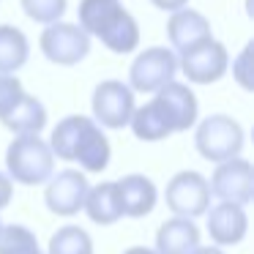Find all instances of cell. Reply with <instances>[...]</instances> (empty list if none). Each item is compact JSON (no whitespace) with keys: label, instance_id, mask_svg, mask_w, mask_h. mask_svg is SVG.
I'll return each instance as SVG.
<instances>
[{"label":"cell","instance_id":"obj_1","mask_svg":"<svg viewBox=\"0 0 254 254\" xmlns=\"http://www.w3.org/2000/svg\"><path fill=\"white\" fill-rule=\"evenodd\" d=\"M47 145L55 159L79 164V172H104L112 159L107 134L88 115H68L58 121Z\"/></svg>","mask_w":254,"mask_h":254},{"label":"cell","instance_id":"obj_2","mask_svg":"<svg viewBox=\"0 0 254 254\" xmlns=\"http://www.w3.org/2000/svg\"><path fill=\"white\" fill-rule=\"evenodd\" d=\"M6 175L11 183L22 186H44L55 175V156L50 145L36 134L14 137L6 148Z\"/></svg>","mask_w":254,"mask_h":254},{"label":"cell","instance_id":"obj_3","mask_svg":"<svg viewBox=\"0 0 254 254\" xmlns=\"http://www.w3.org/2000/svg\"><path fill=\"white\" fill-rule=\"evenodd\" d=\"M246 134L243 126L230 115H208L199 121L197 131H194V148L205 161L213 164H224L230 159H241Z\"/></svg>","mask_w":254,"mask_h":254},{"label":"cell","instance_id":"obj_4","mask_svg":"<svg viewBox=\"0 0 254 254\" xmlns=\"http://www.w3.org/2000/svg\"><path fill=\"white\" fill-rule=\"evenodd\" d=\"M178 55L167 47H148L134 58L128 68V88L134 93H159L164 85L175 82Z\"/></svg>","mask_w":254,"mask_h":254},{"label":"cell","instance_id":"obj_5","mask_svg":"<svg viewBox=\"0 0 254 254\" xmlns=\"http://www.w3.org/2000/svg\"><path fill=\"white\" fill-rule=\"evenodd\" d=\"M164 202L178 219H197L205 216L210 208V186L208 178L194 170H183L172 175V181L164 189Z\"/></svg>","mask_w":254,"mask_h":254},{"label":"cell","instance_id":"obj_6","mask_svg":"<svg viewBox=\"0 0 254 254\" xmlns=\"http://www.w3.org/2000/svg\"><path fill=\"white\" fill-rule=\"evenodd\" d=\"M39 47L55 66H77L90 52V36L74 22H55L44 28Z\"/></svg>","mask_w":254,"mask_h":254},{"label":"cell","instance_id":"obj_7","mask_svg":"<svg viewBox=\"0 0 254 254\" xmlns=\"http://www.w3.org/2000/svg\"><path fill=\"white\" fill-rule=\"evenodd\" d=\"M90 107H93V121L101 128L128 126L134 110H137V104H134V90L126 82H121V79H104V82L96 85Z\"/></svg>","mask_w":254,"mask_h":254},{"label":"cell","instance_id":"obj_8","mask_svg":"<svg viewBox=\"0 0 254 254\" xmlns=\"http://www.w3.org/2000/svg\"><path fill=\"white\" fill-rule=\"evenodd\" d=\"M208 186L210 197H219V202L246 208L254 199V167L246 159H230L224 164H216Z\"/></svg>","mask_w":254,"mask_h":254},{"label":"cell","instance_id":"obj_9","mask_svg":"<svg viewBox=\"0 0 254 254\" xmlns=\"http://www.w3.org/2000/svg\"><path fill=\"white\" fill-rule=\"evenodd\" d=\"M88 178L79 170H61L44 183V202L47 210L61 219H71L82 210L85 197H88Z\"/></svg>","mask_w":254,"mask_h":254},{"label":"cell","instance_id":"obj_10","mask_svg":"<svg viewBox=\"0 0 254 254\" xmlns=\"http://www.w3.org/2000/svg\"><path fill=\"white\" fill-rule=\"evenodd\" d=\"M178 68L186 74L189 82L213 85V82H219L227 74V68H230V52H227V47L221 44V41L208 39L205 44L183 52V55L178 58Z\"/></svg>","mask_w":254,"mask_h":254},{"label":"cell","instance_id":"obj_11","mask_svg":"<svg viewBox=\"0 0 254 254\" xmlns=\"http://www.w3.org/2000/svg\"><path fill=\"white\" fill-rule=\"evenodd\" d=\"M167 39L172 44V52L183 55L213 39V30H210L208 17L199 14L197 8H181V11H172V17L167 19Z\"/></svg>","mask_w":254,"mask_h":254},{"label":"cell","instance_id":"obj_12","mask_svg":"<svg viewBox=\"0 0 254 254\" xmlns=\"http://www.w3.org/2000/svg\"><path fill=\"white\" fill-rule=\"evenodd\" d=\"M205 219H208L210 241H213V246H219V249L243 243V238H246V232H249L246 208H238V205L216 202L213 208H208Z\"/></svg>","mask_w":254,"mask_h":254},{"label":"cell","instance_id":"obj_13","mask_svg":"<svg viewBox=\"0 0 254 254\" xmlns=\"http://www.w3.org/2000/svg\"><path fill=\"white\" fill-rule=\"evenodd\" d=\"M118 186V197H121V208L123 216L128 219H145L148 213H153L156 202H159V191L156 183L148 175H126L121 181H115Z\"/></svg>","mask_w":254,"mask_h":254},{"label":"cell","instance_id":"obj_14","mask_svg":"<svg viewBox=\"0 0 254 254\" xmlns=\"http://www.w3.org/2000/svg\"><path fill=\"white\" fill-rule=\"evenodd\" d=\"M0 123L11 134H17V137H28V134L39 137L47 126V107L36 96L22 93L11 107H6L0 112Z\"/></svg>","mask_w":254,"mask_h":254},{"label":"cell","instance_id":"obj_15","mask_svg":"<svg viewBox=\"0 0 254 254\" xmlns=\"http://www.w3.org/2000/svg\"><path fill=\"white\" fill-rule=\"evenodd\" d=\"M156 99L161 101V107L167 110L172 121V131H189V128L197 123L199 115V104H197V96L189 85L183 82H170L156 93Z\"/></svg>","mask_w":254,"mask_h":254},{"label":"cell","instance_id":"obj_16","mask_svg":"<svg viewBox=\"0 0 254 254\" xmlns=\"http://www.w3.org/2000/svg\"><path fill=\"white\" fill-rule=\"evenodd\" d=\"M199 246V227L191 219H167L156 232V254H191Z\"/></svg>","mask_w":254,"mask_h":254},{"label":"cell","instance_id":"obj_17","mask_svg":"<svg viewBox=\"0 0 254 254\" xmlns=\"http://www.w3.org/2000/svg\"><path fill=\"white\" fill-rule=\"evenodd\" d=\"M128 126H131L134 137L142 139V142H159V139H167L172 131V121L170 115H167V110L161 107V101L150 99L148 104L137 107L131 115V121H128Z\"/></svg>","mask_w":254,"mask_h":254},{"label":"cell","instance_id":"obj_18","mask_svg":"<svg viewBox=\"0 0 254 254\" xmlns=\"http://www.w3.org/2000/svg\"><path fill=\"white\" fill-rule=\"evenodd\" d=\"M82 210L88 213V219L93 224H115V221L123 219V208H121V197H118V186L115 181L99 183V186L88 189V197H85Z\"/></svg>","mask_w":254,"mask_h":254},{"label":"cell","instance_id":"obj_19","mask_svg":"<svg viewBox=\"0 0 254 254\" xmlns=\"http://www.w3.org/2000/svg\"><path fill=\"white\" fill-rule=\"evenodd\" d=\"M123 11H126V8L121 6V0H82V3H79V11H77V17H79L77 25L88 36L101 39V36L118 22V17H121Z\"/></svg>","mask_w":254,"mask_h":254},{"label":"cell","instance_id":"obj_20","mask_svg":"<svg viewBox=\"0 0 254 254\" xmlns=\"http://www.w3.org/2000/svg\"><path fill=\"white\" fill-rule=\"evenodd\" d=\"M28 36L14 25H0V74H17L28 63Z\"/></svg>","mask_w":254,"mask_h":254},{"label":"cell","instance_id":"obj_21","mask_svg":"<svg viewBox=\"0 0 254 254\" xmlns=\"http://www.w3.org/2000/svg\"><path fill=\"white\" fill-rule=\"evenodd\" d=\"M101 44H104L110 52H115V55H128V52H134L137 44H139L137 19H134L128 11H123L121 17H118V22L101 36Z\"/></svg>","mask_w":254,"mask_h":254},{"label":"cell","instance_id":"obj_22","mask_svg":"<svg viewBox=\"0 0 254 254\" xmlns=\"http://www.w3.org/2000/svg\"><path fill=\"white\" fill-rule=\"evenodd\" d=\"M47 254H93V238L77 224H66L52 232Z\"/></svg>","mask_w":254,"mask_h":254},{"label":"cell","instance_id":"obj_23","mask_svg":"<svg viewBox=\"0 0 254 254\" xmlns=\"http://www.w3.org/2000/svg\"><path fill=\"white\" fill-rule=\"evenodd\" d=\"M0 254H44L36 232L25 224H6L0 230Z\"/></svg>","mask_w":254,"mask_h":254},{"label":"cell","instance_id":"obj_24","mask_svg":"<svg viewBox=\"0 0 254 254\" xmlns=\"http://www.w3.org/2000/svg\"><path fill=\"white\" fill-rule=\"evenodd\" d=\"M68 0H22V11L28 14L33 22L41 25H55L66 14Z\"/></svg>","mask_w":254,"mask_h":254},{"label":"cell","instance_id":"obj_25","mask_svg":"<svg viewBox=\"0 0 254 254\" xmlns=\"http://www.w3.org/2000/svg\"><path fill=\"white\" fill-rule=\"evenodd\" d=\"M232 77L243 90H254V77H252V44L241 50V55L232 61Z\"/></svg>","mask_w":254,"mask_h":254},{"label":"cell","instance_id":"obj_26","mask_svg":"<svg viewBox=\"0 0 254 254\" xmlns=\"http://www.w3.org/2000/svg\"><path fill=\"white\" fill-rule=\"evenodd\" d=\"M22 93H25V88L17 79V74H0V112L6 107H11Z\"/></svg>","mask_w":254,"mask_h":254},{"label":"cell","instance_id":"obj_27","mask_svg":"<svg viewBox=\"0 0 254 254\" xmlns=\"http://www.w3.org/2000/svg\"><path fill=\"white\" fill-rule=\"evenodd\" d=\"M11 197H14V183L8 181L6 172H0V210L11 202Z\"/></svg>","mask_w":254,"mask_h":254},{"label":"cell","instance_id":"obj_28","mask_svg":"<svg viewBox=\"0 0 254 254\" xmlns=\"http://www.w3.org/2000/svg\"><path fill=\"white\" fill-rule=\"evenodd\" d=\"M150 3L161 11H181V8H186L189 0H150Z\"/></svg>","mask_w":254,"mask_h":254},{"label":"cell","instance_id":"obj_29","mask_svg":"<svg viewBox=\"0 0 254 254\" xmlns=\"http://www.w3.org/2000/svg\"><path fill=\"white\" fill-rule=\"evenodd\" d=\"M191 254H224V249H219V246H197Z\"/></svg>","mask_w":254,"mask_h":254},{"label":"cell","instance_id":"obj_30","mask_svg":"<svg viewBox=\"0 0 254 254\" xmlns=\"http://www.w3.org/2000/svg\"><path fill=\"white\" fill-rule=\"evenodd\" d=\"M123 254H156L153 249H148V246H131V249H126Z\"/></svg>","mask_w":254,"mask_h":254},{"label":"cell","instance_id":"obj_31","mask_svg":"<svg viewBox=\"0 0 254 254\" xmlns=\"http://www.w3.org/2000/svg\"><path fill=\"white\" fill-rule=\"evenodd\" d=\"M0 230H3V221H0Z\"/></svg>","mask_w":254,"mask_h":254}]
</instances>
